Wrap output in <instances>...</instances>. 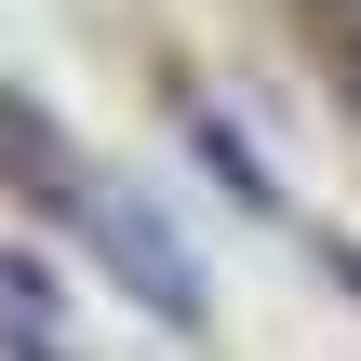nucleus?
<instances>
[{"instance_id": "2", "label": "nucleus", "mask_w": 361, "mask_h": 361, "mask_svg": "<svg viewBox=\"0 0 361 361\" xmlns=\"http://www.w3.org/2000/svg\"><path fill=\"white\" fill-rule=\"evenodd\" d=\"M0 174H13V188H54V201H80V161H67V134H54V121H27V107H0Z\"/></svg>"}, {"instance_id": "3", "label": "nucleus", "mask_w": 361, "mask_h": 361, "mask_svg": "<svg viewBox=\"0 0 361 361\" xmlns=\"http://www.w3.org/2000/svg\"><path fill=\"white\" fill-rule=\"evenodd\" d=\"M201 161H214V174H228V188H241V201H268V174H255V147H241V134H228V121H201Z\"/></svg>"}, {"instance_id": "1", "label": "nucleus", "mask_w": 361, "mask_h": 361, "mask_svg": "<svg viewBox=\"0 0 361 361\" xmlns=\"http://www.w3.org/2000/svg\"><path fill=\"white\" fill-rule=\"evenodd\" d=\"M80 228H94V255L161 308V322H201V255L147 214V201H121V188H80Z\"/></svg>"}]
</instances>
